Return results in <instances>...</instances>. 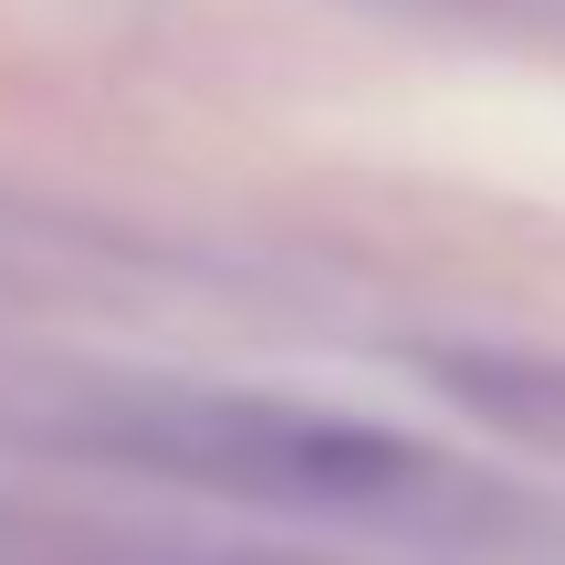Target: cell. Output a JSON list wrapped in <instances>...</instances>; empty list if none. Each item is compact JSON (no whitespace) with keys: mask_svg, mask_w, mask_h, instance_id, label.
Masks as SVG:
<instances>
[{"mask_svg":"<svg viewBox=\"0 0 565 565\" xmlns=\"http://www.w3.org/2000/svg\"><path fill=\"white\" fill-rule=\"evenodd\" d=\"M95 440H116L126 461L179 471V482L294 503V513L408 503V492L440 471L429 450L387 440V429H366V419H324V408H294V398H221V387L137 398V408H116V419H95Z\"/></svg>","mask_w":565,"mask_h":565,"instance_id":"cell-1","label":"cell"}]
</instances>
